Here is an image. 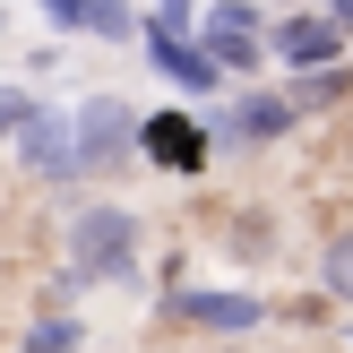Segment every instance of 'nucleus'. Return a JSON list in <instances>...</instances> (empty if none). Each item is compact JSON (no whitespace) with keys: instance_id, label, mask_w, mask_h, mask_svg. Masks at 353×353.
Wrapping results in <instances>:
<instances>
[{"instance_id":"nucleus-5","label":"nucleus","mask_w":353,"mask_h":353,"mask_svg":"<svg viewBox=\"0 0 353 353\" xmlns=\"http://www.w3.org/2000/svg\"><path fill=\"white\" fill-rule=\"evenodd\" d=\"M138 147H147L155 164H181V172H199V164H207V130H199L190 112H155L147 130H138Z\"/></svg>"},{"instance_id":"nucleus-11","label":"nucleus","mask_w":353,"mask_h":353,"mask_svg":"<svg viewBox=\"0 0 353 353\" xmlns=\"http://www.w3.org/2000/svg\"><path fill=\"white\" fill-rule=\"evenodd\" d=\"M319 276H327V293H336V302H353V233H336V241H327Z\"/></svg>"},{"instance_id":"nucleus-2","label":"nucleus","mask_w":353,"mask_h":353,"mask_svg":"<svg viewBox=\"0 0 353 353\" xmlns=\"http://www.w3.org/2000/svg\"><path fill=\"white\" fill-rule=\"evenodd\" d=\"M69 147H78V172H86V164H112V155H130V147H138V112H130L121 95L78 103V138H69Z\"/></svg>"},{"instance_id":"nucleus-3","label":"nucleus","mask_w":353,"mask_h":353,"mask_svg":"<svg viewBox=\"0 0 353 353\" xmlns=\"http://www.w3.org/2000/svg\"><path fill=\"white\" fill-rule=\"evenodd\" d=\"M199 52L216 69H250L259 61V17H250V0H216V9L199 17Z\"/></svg>"},{"instance_id":"nucleus-16","label":"nucleus","mask_w":353,"mask_h":353,"mask_svg":"<svg viewBox=\"0 0 353 353\" xmlns=\"http://www.w3.org/2000/svg\"><path fill=\"white\" fill-rule=\"evenodd\" d=\"M327 17H336V26H353V0H327Z\"/></svg>"},{"instance_id":"nucleus-6","label":"nucleus","mask_w":353,"mask_h":353,"mask_svg":"<svg viewBox=\"0 0 353 353\" xmlns=\"http://www.w3.org/2000/svg\"><path fill=\"white\" fill-rule=\"evenodd\" d=\"M147 61H155V78H172V86H190V95H207L216 86V61H207L190 34H172V26H155V43H147Z\"/></svg>"},{"instance_id":"nucleus-1","label":"nucleus","mask_w":353,"mask_h":353,"mask_svg":"<svg viewBox=\"0 0 353 353\" xmlns=\"http://www.w3.org/2000/svg\"><path fill=\"white\" fill-rule=\"evenodd\" d=\"M130 207H86L78 224H69V250H78V276H130Z\"/></svg>"},{"instance_id":"nucleus-13","label":"nucleus","mask_w":353,"mask_h":353,"mask_svg":"<svg viewBox=\"0 0 353 353\" xmlns=\"http://www.w3.org/2000/svg\"><path fill=\"white\" fill-rule=\"evenodd\" d=\"M26 112H34V95H26V86H0V138H17V130H26Z\"/></svg>"},{"instance_id":"nucleus-9","label":"nucleus","mask_w":353,"mask_h":353,"mask_svg":"<svg viewBox=\"0 0 353 353\" xmlns=\"http://www.w3.org/2000/svg\"><path fill=\"white\" fill-rule=\"evenodd\" d=\"M293 130V95H241V112H233V138H285Z\"/></svg>"},{"instance_id":"nucleus-10","label":"nucleus","mask_w":353,"mask_h":353,"mask_svg":"<svg viewBox=\"0 0 353 353\" xmlns=\"http://www.w3.org/2000/svg\"><path fill=\"white\" fill-rule=\"evenodd\" d=\"M78 26H86V34H103V43H121V34H130V0H86Z\"/></svg>"},{"instance_id":"nucleus-4","label":"nucleus","mask_w":353,"mask_h":353,"mask_svg":"<svg viewBox=\"0 0 353 353\" xmlns=\"http://www.w3.org/2000/svg\"><path fill=\"white\" fill-rule=\"evenodd\" d=\"M17 155L34 164V181H78V147H69L61 112H43V103H34V112H26V130H17Z\"/></svg>"},{"instance_id":"nucleus-15","label":"nucleus","mask_w":353,"mask_h":353,"mask_svg":"<svg viewBox=\"0 0 353 353\" xmlns=\"http://www.w3.org/2000/svg\"><path fill=\"white\" fill-rule=\"evenodd\" d=\"M43 9L61 17V26H78V9H86V0H43Z\"/></svg>"},{"instance_id":"nucleus-14","label":"nucleus","mask_w":353,"mask_h":353,"mask_svg":"<svg viewBox=\"0 0 353 353\" xmlns=\"http://www.w3.org/2000/svg\"><path fill=\"white\" fill-rule=\"evenodd\" d=\"M190 9H199V0H164V9H155V26H172V34H181V17Z\"/></svg>"},{"instance_id":"nucleus-12","label":"nucleus","mask_w":353,"mask_h":353,"mask_svg":"<svg viewBox=\"0 0 353 353\" xmlns=\"http://www.w3.org/2000/svg\"><path fill=\"white\" fill-rule=\"evenodd\" d=\"M78 345V319H34L26 327V353H69Z\"/></svg>"},{"instance_id":"nucleus-7","label":"nucleus","mask_w":353,"mask_h":353,"mask_svg":"<svg viewBox=\"0 0 353 353\" xmlns=\"http://www.w3.org/2000/svg\"><path fill=\"white\" fill-rule=\"evenodd\" d=\"M276 52H285V69H319V61L345 52V26L336 17H285L276 26Z\"/></svg>"},{"instance_id":"nucleus-8","label":"nucleus","mask_w":353,"mask_h":353,"mask_svg":"<svg viewBox=\"0 0 353 353\" xmlns=\"http://www.w3.org/2000/svg\"><path fill=\"white\" fill-rule=\"evenodd\" d=\"M172 310H181V319H199V327H216V336H233V327H259V319H268L250 293H181Z\"/></svg>"}]
</instances>
